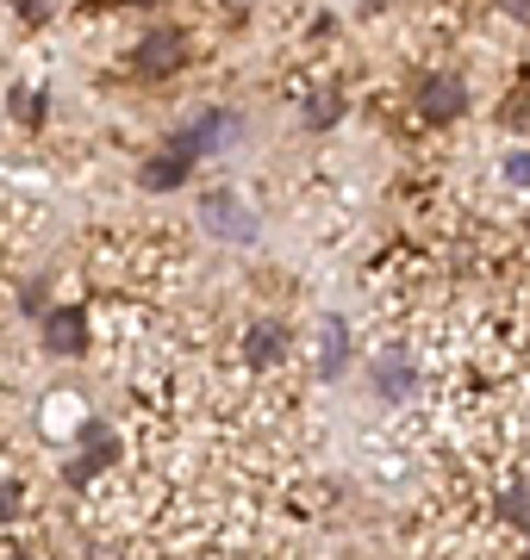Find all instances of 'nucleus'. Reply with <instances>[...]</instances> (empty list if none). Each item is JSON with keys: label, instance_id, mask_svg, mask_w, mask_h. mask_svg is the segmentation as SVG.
Segmentation results:
<instances>
[{"label": "nucleus", "instance_id": "20e7f679", "mask_svg": "<svg viewBox=\"0 0 530 560\" xmlns=\"http://www.w3.org/2000/svg\"><path fill=\"white\" fill-rule=\"evenodd\" d=\"M462 106H469V88H462L456 75H425L418 81V113H425V119H456Z\"/></svg>", "mask_w": 530, "mask_h": 560}, {"label": "nucleus", "instance_id": "4468645a", "mask_svg": "<svg viewBox=\"0 0 530 560\" xmlns=\"http://www.w3.org/2000/svg\"><path fill=\"white\" fill-rule=\"evenodd\" d=\"M13 7H20V20H32V25H44L57 13V0H13Z\"/></svg>", "mask_w": 530, "mask_h": 560}, {"label": "nucleus", "instance_id": "f3484780", "mask_svg": "<svg viewBox=\"0 0 530 560\" xmlns=\"http://www.w3.org/2000/svg\"><path fill=\"white\" fill-rule=\"evenodd\" d=\"M25 312H32V318H44V312H50V305H44V287H25Z\"/></svg>", "mask_w": 530, "mask_h": 560}, {"label": "nucleus", "instance_id": "9d476101", "mask_svg": "<svg viewBox=\"0 0 530 560\" xmlns=\"http://www.w3.org/2000/svg\"><path fill=\"white\" fill-rule=\"evenodd\" d=\"M375 386H381L388 399H406L412 393V361L406 355H381L375 361Z\"/></svg>", "mask_w": 530, "mask_h": 560}, {"label": "nucleus", "instance_id": "6e6552de", "mask_svg": "<svg viewBox=\"0 0 530 560\" xmlns=\"http://www.w3.org/2000/svg\"><path fill=\"white\" fill-rule=\"evenodd\" d=\"M344 368H349V324L344 318H325V324H319V374L337 381Z\"/></svg>", "mask_w": 530, "mask_h": 560}, {"label": "nucleus", "instance_id": "dca6fc26", "mask_svg": "<svg viewBox=\"0 0 530 560\" xmlns=\"http://www.w3.org/2000/svg\"><path fill=\"white\" fill-rule=\"evenodd\" d=\"M13 511H20V486H0V523L13 517Z\"/></svg>", "mask_w": 530, "mask_h": 560}, {"label": "nucleus", "instance_id": "39448f33", "mask_svg": "<svg viewBox=\"0 0 530 560\" xmlns=\"http://www.w3.org/2000/svg\"><path fill=\"white\" fill-rule=\"evenodd\" d=\"M82 455L88 460H69V486H82L94 467H113V460H119V436H113L106 423H82Z\"/></svg>", "mask_w": 530, "mask_h": 560}, {"label": "nucleus", "instance_id": "7ed1b4c3", "mask_svg": "<svg viewBox=\"0 0 530 560\" xmlns=\"http://www.w3.org/2000/svg\"><path fill=\"white\" fill-rule=\"evenodd\" d=\"M44 349L50 355H88V312L82 305H50L44 312Z\"/></svg>", "mask_w": 530, "mask_h": 560}, {"label": "nucleus", "instance_id": "f8f14e48", "mask_svg": "<svg viewBox=\"0 0 530 560\" xmlns=\"http://www.w3.org/2000/svg\"><path fill=\"white\" fill-rule=\"evenodd\" d=\"M13 101H20V119L25 125H44V106H50V101H44V88H38V94H32V88H20Z\"/></svg>", "mask_w": 530, "mask_h": 560}, {"label": "nucleus", "instance_id": "2eb2a0df", "mask_svg": "<svg viewBox=\"0 0 530 560\" xmlns=\"http://www.w3.org/2000/svg\"><path fill=\"white\" fill-rule=\"evenodd\" d=\"M506 175L518 180V187H530V150H518V156L506 162Z\"/></svg>", "mask_w": 530, "mask_h": 560}, {"label": "nucleus", "instance_id": "6ab92c4d", "mask_svg": "<svg viewBox=\"0 0 530 560\" xmlns=\"http://www.w3.org/2000/svg\"><path fill=\"white\" fill-rule=\"evenodd\" d=\"M224 13H231V20H244V13H250V0H224Z\"/></svg>", "mask_w": 530, "mask_h": 560}, {"label": "nucleus", "instance_id": "f03ea898", "mask_svg": "<svg viewBox=\"0 0 530 560\" xmlns=\"http://www.w3.org/2000/svg\"><path fill=\"white\" fill-rule=\"evenodd\" d=\"M200 224L212 231V237H224V243H250L256 237V212H250L238 194H224V187L200 200Z\"/></svg>", "mask_w": 530, "mask_h": 560}, {"label": "nucleus", "instance_id": "ddd939ff", "mask_svg": "<svg viewBox=\"0 0 530 560\" xmlns=\"http://www.w3.org/2000/svg\"><path fill=\"white\" fill-rule=\"evenodd\" d=\"M307 119H312V125H331V119H344V94H319Z\"/></svg>", "mask_w": 530, "mask_h": 560}, {"label": "nucleus", "instance_id": "1a4fd4ad", "mask_svg": "<svg viewBox=\"0 0 530 560\" xmlns=\"http://www.w3.org/2000/svg\"><path fill=\"white\" fill-rule=\"evenodd\" d=\"M187 168H194V156H182V150L169 143V156H157L150 168H143V187H157V194H163V187H175V180H187Z\"/></svg>", "mask_w": 530, "mask_h": 560}, {"label": "nucleus", "instance_id": "0eeeda50", "mask_svg": "<svg viewBox=\"0 0 530 560\" xmlns=\"http://www.w3.org/2000/svg\"><path fill=\"white\" fill-rule=\"evenodd\" d=\"M231 138H238V119H231V113H206L194 131H182V138H175V150L200 162L206 150H219V143H231Z\"/></svg>", "mask_w": 530, "mask_h": 560}, {"label": "nucleus", "instance_id": "a211bd4d", "mask_svg": "<svg viewBox=\"0 0 530 560\" xmlns=\"http://www.w3.org/2000/svg\"><path fill=\"white\" fill-rule=\"evenodd\" d=\"M499 7H506V13H511L518 25H530V0H499Z\"/></svg>", "mask_w": 530, "mask_h": 560}, {"label": "nucleus", "instance_id": "f257e3e1", "mask_svg": "<svg viewBox=\"0 0 530 560\" xmlns=\"http://www.w3.org/2000/svg\"><path fill=\"white\" fill-rule=\"evenodd\" d=\"M182 62H187V32H175V25H157V32H143L138 50H131V69H138L143 81L175 75Z\"/></svg>", "mask_w": 530, "mask_h": 560}, {"label": "nucleus", "instance_id": "423d86ee", "mask_svg": "<svg viewBox=\"0 0 530 560\" xmlns=\"http://www.w3.org/2000/svg\"><path fill=\"white\" fill-rule=\"evenodd\" d=\"M287 355V324L281 318H256L244 330V361L250 368H275Z\"/></svg>", "mask_w": 530, "mask_h": 560}, {"label": "nucleus", "instance_id": "9b49d317", "mask_svg": "<svg viewBox=\"0 0 530 560\" xmlns=\"http://www.w3.org/2000/svg\"><path fill=\"white\" fill-rule=\"evenodd\" d=\"M499 517H506L511 529H530V486H511L506 499H499Z\"/></svg>", "mask_w": 530, "mask_h": 560}]
</instances>
